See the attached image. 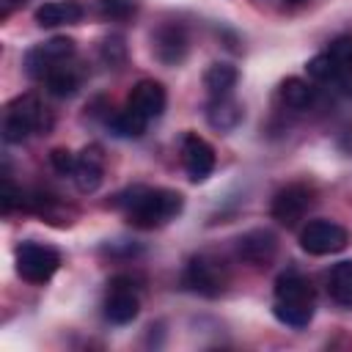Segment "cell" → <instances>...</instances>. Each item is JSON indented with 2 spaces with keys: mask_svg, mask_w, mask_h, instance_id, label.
Listing matches in <instances>:
<instances>
[{
  "mask_svg": "<svg viewBox=\"0 0 352 352\" xmlns=\"http://www.w3.org/2000/svg\"><path fill=\"white\" fill-rule=\"evenodd\" d=\"M113 206L124 209V217L132 228H160L182 214L184 195L179 190L168 187H132L121 195H116Z\"/></svg>",
  "mask_w": 352,
  "mask_h": 352,
  "instance_id": "obj_1",
  "label": "cell"
},
{
  "mask_svg": "<svg viewBox=\"0 0 352 352\" xmlns=\"http://www.w3.org/2000/svg\"><path fill=\"white\" fill-rule=\"evenodd\" d=\"M314 289L311 280L302 278L297 270H286L278 275L275 280V302H272V314L280 324L286 327H308V322L314 319Z\"/></svg>",
  "mask_w": 352,
  "mask_h": 352,
  "instance_id": "obj_2",
  "label": "cell"
},
{
  "mask_svg": "<svg viewBox=\"0 0 352 352\" xmlns=\"http://www.w3.org/2000/svg\"><path fill=\"white\" fill-rule=\"evenodd\" d=\"M50 124L52 121H50L44 104L38 102V96L22 94L14 102H8V107H6V116H3V140L6 143H22L33 132L50 129Z\"/></svg>",
  "mask_w": 352,
  "mask_h": 352,
  "instance_id": "obj_3",
  "label": "cell"
},
{
  "mask_svg": "<svg viewBox=\"0 0 352 352\" xmlns=\"http://www.w3.org/2000/svg\"><path fill=\"white\" fill-rule=\"evenodd\" d=\"M14 261H16V272H19L22 280H28L33 286H41L58 272L60 253L52 245H44V242H22L14 253Z\"/></svg>",
  "mask_w": 352,
  "mask_h": 352,
  "instance_id": "obj_4",
  "label": "cell"
},
{
  "mask_svg": "<svg viewBox=\"0 0 352 352\" xmlns=\"http://www.w3.org/2000/svg\"><path fill=\"white\" fill-rule=\"evenodd\" d=\"M74 38L69 36H55V38H47L41 44H36L33 50H28L25 55V72L33 77V80H44L50 72H55L58 66L69 63L72 55H74Z\"/></svg>",
  "mask_w": 352,
  "mask_h": 352,
  "instance_id": "obj_5",
  "label": "cell"
},
{
  "mask_svg": "<svg viewBox=\"0 0 352 352\" xmlns=\"http://www.w3.org/2000/svg\"><path fill=\"white\" fill-rule=\"evenodd\" d=\"M349 242V234L336 220H308L300 228V248L311 256H330L344 250Z\"/></svg>",
  "mask_w": 352,
  "mask_h": 352,
  "instance_id": "obj_6",
  "label": "cell"
},
{
  "mask_svg": "<svg viewBox=\"0 0 352 352\" xmlns=\"http://www.w3.org/2000/svg\"><path fill=\"white\" fill-rule=\"evenodd\" d=\"M314 204V190L302 182H294V184H286L275 192L272 198V206H270V214L275 223L286 226V228H294L311 209Z\"/></svg>",
  "mask_w": 352,
  "mask_h": 352,
  "instance_id": "obj_7",
  "label": "cell"
},
{
  "mask_svg": "<svg viewBox=\"0 0 352 352\" xmlns=\"http://www.w3.org/2000/svg\"><path fill=\"white\" fill-rule=\"evenodd\" d=\"M140 314V300L132 289V278L116 275L107 283V297H104V316L113 324H129Z\"/></svg>",
  "mask_w": 352,
  "mask_h": 352,
  "instance_id": "obj_8",
  "label": "cell"
},
{
  "mask_svg": "<svg viewBox=\"0 0 352 352\" xmlns=\"http://www.w3.org/2000/svg\"><path fill=\"white\" fill-rule=\"evenodd\" d=\"M184 283L204 297H217L226 289V272L209 256H192L184 270Z\"/></svg>",
  "mask_w": 352,
  "mask_h": 352,
  "instance_id": "obj_9",
  "label": "cell"
},
{
  "mask_svg": "<svg viewBox=\"0 0 352 352\" xmlns=\"http://www.w3.org/2000/svg\"><path fill=\"white\" fill-rule=\"evenodd\" d=\"M182 165L190 182H206L214 170V148L198 132H187L182 138Z\"/></svg>",
  "mask_w": 352,
  "mask_h": 352,
  "instance_id": "obj_10",
  "label": "cell"
},
{
  "mask_svg": "<svg viewBox=\"0 0 352 352\" xmlns=\"http://www.w3.org/2000/svg\"><path fill=\"white\" fill-rule=\"evenodd\" d=\"M278 253V236L270 228H250L236 239V256L250 267H267Z\"/></svg>",
  "mask_w": 352,
  "mask_h": 352,
  "instance_id": "obj_11",
  "label": "cell"
},
{
  "mask_svg": "<svg viewBox=\"0 0 352 352\" xmlns=\"http://www.w3.org/2000/svg\"><path fill=\"white\" fill-rule=\"evenodd\" d=\"M151 50H154V58L165 66L182 63L187 58V30L176 22L160 25L151 36Z\"/></svg>",
  "mask_w": 352,
  "mask_h": 352,
  "instance_id": "obj_12",
  "label": "cell"
},
{
  "mask_svg": "<svg viewBox=\"0 0 352 352\" xmlns=\"http://www.w3.org/2000/svg\"><path fill=\"white\" fill-rule=\"evenodd\" d=\"M72 179H74V187H77L82 195L99 190V184H102V179H104V151H102V146L91 143V146H85V148L77 154Z\"/></svg>",
  "mask_w": 352,
  "mask_h": 352,
  "instance_id": "obj_13",
  "label": "cell"
},
{
  "mask_svg": "<svg viewBox=\"0 0 352 352\" xmlns=\"http://www.w3.org/2000/svg\"><path fill=\"white\" fill-rule=\"evenodd\" d=\"M168 104V94H165V85L157 82V80H138L129 91V102L126 107H132L138 116H143L146 121H154L162 116Z\"/></svg>",
  "mask_w": 352,
  "mask_h": 352,
  "instance_id": "obj_14",
  "label": "cell"
},
{
  "mask_svg": "<svg viewBox=\"0 0 352 352\" xmlns=\"http://www.w3.org/2000/svg\"><path fill=\"white\" fill-rule=\"evenodd\" d=\"M245 118V110L242 104L228 94V96H209V104H206V121L212 129L217 132H231L242 124Z\"/></svg>",
  "mask_w": 352,
  "mask_h": 352,
  "instance_id": "obj_15",
  "label": "cell"
},
{
  "mask_svg": "<svg viewBox=\"0 0 352 352\" xmlns=\"http://www.w3.org/2000/svg\"><path fill=\"white\" fill-rule=\"evenodd\" d=\"M36 25L41 28H60V25H77L82 19V6L77 0H50L36 8Z\"/></svg>",
  "mask_w": 352,
  "mask_h": 352,
  "instance_id": "obj_16",
  "label": "cell"
},
{
  "mask_svg": "<svg viewBox=\"0 0 352 352\" xmlns=\"http://www.w3.org/2000/svg\"><path fill=\"white\" fill-rule=\"evenodd\" d=\"M239 80V72L234 63H212L206 72H204V88L209 96H228L234 91Z\"/></svg>",
  "mask_w": 352,
  "mask_h": 352,
  "instance_id": "obj_17",
  "label": "cell"
},
{
  "mask_svg": "<svg viewBox=\"0 0 352 352\" xmlns=\"http://www.w3.org/2000/svg\"><path fill=\"white\" fill-rule=\"evenodd\" d=\"M314 96H316L314 85L308 80H302V77H286L280 82V88H278V99L292 110H305L314 102Z\"/></svg>",
  "mask_w": 352,
  "mask_h": 352,
  "instance_id": "obj_18",
  "label": "cell"
},
{
  "mask_svg": "<svg viewBox=\"0 0 352 352\" xmlns=\"http://www.w3.org/2000/svg\"><path fill=\"white\" fill-rule=\"evenodd\" d=\"M327 292H330V297H333L338 305L352 308V261H338V264L330 270Z\"/></svg>",
  "mask_w": 352,
  "mask_h": 352,
  "instance_id": "obj_19",
  "label": "cell"
},
{
  "mask_svg": "<svg viewBox=\"0 0 352 352\" xmlns=\"http://www.w3.org/2000/svg\"><path fill=\"white\" fill-rule=\"evenodd\" d=\"M44 85H47V91H50L52 96H58V99L74 96L77 88H80V72H77L74 66L63 63V66H58L55 72H50V74L44 77Z\"/></svg>",
  "mask_w": 352,
  "mask_h": 352,
  "instance_id": "obj_20",
  "label": "cell"
},
{
  "mask_svg": "<svg viewBox=\"0 0 352 352\" xmlns=\"http://www.w3.org/2000/svg\"><path fill=\"white\" fill-rule=\"evenodd\" d=\"M146 118L143 116H138L132 107H126V110H118L113 118H110V129H113V135H118V138H140L143 132H146Z\"/></svg>",
  "mask_w": 352,
  "mask_h": 352,
  "instance_id": "obj_21",
  "label": "cell"
},
{
  "mask_svg": "<svg viewBox=\"0 0 352 352\" xmlns=\"http://www.w3.org/2000/svg\"><path fill=\"white\" fill-rule=\"evenodd\" d=\"M305 72H308V77L311 80H316V82H336V77H338V63L327 55V50L324 52H319V55H314L308 63H305Z\"/></svg>",
  "mask_w": 352,
  "mask_h": 352,
  "instance_id": "obj_22",
  "label": "cell"
},
{
  "mask_svg": "<svg viewBox=\"0 0 352 352\" xmlns=\"http://www.w3.org/2000/svg\"><path fill=\"white\" fill-rule=\"evenodd\" d=\"M99 52H102V60H104V63L118 66V63H124V58H126V44H124V38H121L118 33H113V36H107V38L99 44Z\"/></svg>",
  "mask_w": 352,
  "mask_h": 352,
  "instance_id": "obj_23",
  "label": "cell"
},
{
  "mask_svg": "<svg viewBox=\"0 0 352 352\" xmlns=\"http://www.w3.org/2000/svg\"><path fill=\"white\" fill-rule=\"evenodd\" d=\"M327 55L338 63L341 72H344V69H352V36H338V38H333L330 47H327ZM341 72H338V74H341Z\"/></svg>",
  "mask_w": 352,
  "mask_h": 352,
  "instance_id": "obj_24",
  "label": "cell"
},
{
  "mask_svg": "<svg viewBox=\"0 0 352 352\" xmlns=\"http://www.w3.org/2000/svg\"><path fill=\"white\" fill-rule=\"evenodd\" d=\"M96 3L104 19H129L135 11V0H96Z\"/></svg>",
  "mask_w": 352,
  "mask_h": 352,
  "instance_id": "obj_25",
  "label": "cell"
},
{
  "mask_svg": "<svg viewBox=\"0 0 352 352\" xmlns=\"http://www.w3.org/2000/svg\"><path fill=\"white\" fill-rule=\"evenodd\" d=\"M74 162H77V154H72V151L63 148V146H58V148L50 151V165H52L58 173H63V176H72Z\"/></svg>",
  "mask_w": 352,
  "mask_h": 352,
  "instance_id": "obj_26",
  "label": "cell"
},
{
  "mask_svg": "<svg viewBox=\"0 0 352 352\" xmlns=\"http://www.w3.org/2000/svg\"><path fill=\"white\" fill-rule=\"evenodd\" d=\"M28 0H6V14L11 11V8H16V6H25Z\"/></svg>",
  "mask_w": 352,
  "mask_h": 352,
  "instance_id": "obj_27",
  "label": "cell"
},
{
  "mask_svg": "<svg viewBox=\"0 0 352 352\" xmlns=\"http://www.w3.org/2000/svg\"><path fill=\"white\" fill-rule=\"evenodd\" d=\"M286 6H302V3H308V0H283Z\"/></svg>",
  "mask_w": 352,
  "mask_h": 352,
  "instance_id": "obj_28",
  "label": "cell"
}]
</instances>
